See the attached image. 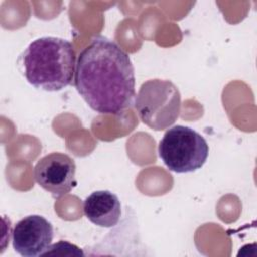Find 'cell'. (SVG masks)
<instances>
[{
    "label": "cell",
    "instance_id": "cell-8",
    "mask_svg": "<svg viewBox=\"0 0 257 257\" xmlns=\"http://www.w3.org/2000/svg\"><path fill=\"white\" fill-rule=\"evenodd\" d=\"M47 255H61V256H83L82 250H80L77 246L66 242V241H59L54 243L48 247V249L43 253L42 256Z\"/></svg>",
    "mask_w": 257,
    "mask_h": 257
},
{
    "label": "cell",
    "instance_id": "cell-3",
    "mask_svg": "<svg viewBox=\"0 0 257 257\" xmlns=\"http://www.w3.org/2000/svg\"><path fill=\"white\" fill-rule=\"evenodd\" d=\"M140 119L154 131L171 126L181 111V94L170 80L151 79L144 82L135 96Z\"/></svg>",
    "mask_w": 257,
    "mask_h": 257
},
{
    "label": "cell",
    "instance_id": "cell-2",
    "mask_svg": "<svg viewBox=\"0 0 257 257\" xmlns=\"http://www.w3.org/2000/svg\"><path fill=\"white\" fill-rule=\"evenodd\" d=\"M22 72L35 88L59 91L72 82L75 52L63 38L43 36L33 40L20 56Z\"/></svg>",
    "mask_w": 257,
    "mask_h": 257
},
{
    "label": "cell",
    "instance_id": "cell-5",
    "mask_svg": "<svg viewBox=\"0 0 257 257\" xmlns=\"http://www.w3.org/2000/svg\"><path fill=\"white\" fill-rule=\"evenodd\" d=\"M74 160L64 153L54 152L39 159L34 166L36 183L53 197L68 194L76 185Z\"/></svg>",
    "mask_w": 257,
    "mask_h": 257
},
{
    "label": "cell",
    "instance_id": "cell-6",
    "mask_svg": "<svg viewBox=\"0 0 257 257\" xmlns=\"http://www.w3.org/2000/svg\"><path fill=\"white\" fill-rule=\"evenodd\" d=\"M52 239L51 223L39 215L24 217L15 224L12 231L13 249L23 257L42 256Z\"/></svg>",
    "mask_w": 257,
    "mask_h": 257
},
{
    "label": "cell",
    "instance_id": "cell-7",
    "mask_svg": "<svg viewBox=\"0 0 257 257\" xmlns=\"http://www.w3.org/2000/svg\"><path fill=\"white\" fill-rule=\"evenodd\" d=\"M83 213L92 224L102 228H111L116 226L120 220V201L110 191H95L84 200Z\"/></svg>",
    "mask_w": 257,
    "mask_h": 257
},
{
    "label": "cell",
    "instance_id": "cell-1",
    "mask_svg": "<svg viewBox=\"0 0 257 257\" xmlns=\"http://www.w3.org/2000/svg\"><path fill=\"white\" fill-rule=\"evenodd\" d=\"M135 83V69L128 54L112 40L96 36L79 53L74 85L94 111L120 114L133 103Z\"/></svg>",
    "mask_w": 257,
    "mask_h": 257
},
{
    "label": "cell",
    "instance_id": "cell-4",
    "mask_svg": "<svg viewBox=\"0 0 257 257\" xmlns=\"http://www.w3.org/2000/svg\"><path fill=\"white\" fill-rule=\"evenodd\" d=\"M159 157L176 173H191L201 169L209 155L207 141L195 130L185 125L169 128L158 147Z\"/></svg>",
    "mask_w": 257,
    "mask_h": 257
}]
</instances>
